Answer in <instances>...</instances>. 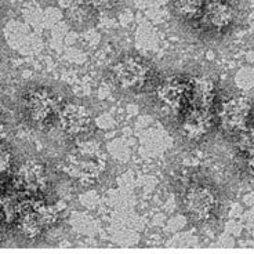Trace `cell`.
Masks as SVG:
<instances>
[{
	"mask_svg": "<svg viewBox=\"0 0 254 254\" xmlns=\"http://www.w3.org/2000/svg\"><path fill=\"white\" fill-rule=\"evenodd\" d=\"M151 77L152 70L148 63L134 56L118 60L111 69V79L115 86L127 93H138L148 87Z\"/></svg>",
	"mask_w": 254,
	"mask_h": 254,
	"instance_id": "1",
	"label": "cell"
},
{
	"mask_svg": "<svg viewBox=\"0 0 254 254\" xmlns=\"http://www.w3.org/2000/svg\"><path fill=\"white\" fill-rule=\"evenodd\" d=\"M69 170L83 185H93L107 172V158L95 146H80L70 156Z\"/></svg>",
	"mask_w": 254,
	"mask_h": 254,
	"instance_id": "2",
	"label": "cell"
},
{
	"mask_svg": "<svg viewBox=\"0 0 254 254\" xmlns=\"http://www.w3.org/2000/svg\"><path fill=\"white\" fill-rule=\"evenodd\" d=\"M183 206L190 220L199 222L209 221L216 214L218 197L210 187L200 183H193L185 188Z\"/></svg>",
	"mask_w": 254,
	"mask_h": 254,
	"instance_id": "3",
	"label": "cell"
},
{
	"mask_svg": "<svg viewBox=\"0 0 254 254\" xmlns=\"http://www.w3.org/2000/svg\"><path fill=\"white\" fill-rule=\"evenodd\" d=\"M61 102L53 91L46 89L33 90L26 95L25 109L29 119L38 125L46 126L56 119L61 111Z\"/></svg>",
	"mask_w": 254,
	"mask_h": 254,
	"instance_id": "4",
	"label": "cell"
},
{
	"mask_svg": "<svg viewBox=\"0 0 254 254\" xmlns=\"http://www.w3.org/2000/svg\"><path fill=\"white\" fill-rule=\"evenodd\" d=\"M57 220V211L53 206L31 200L18 218L19 229L29 238H35L49 228Z\"/></svg>",
	"mask_w": 254,
	"mask_h": 254,
	"instance_id": "5",
	"label": "cell"
},
{
	"mask_svg": "<svg viewBox=\"0 0 254 254\" xmlns=\"http://www.w3.org/2000/svg\"><path fill=\"white\" fill-rule=\"evenodd\" d=\"M58 122L66 135L72 138H80L86 133H89L93 125V118L84 105L79 102H69L60 111Z\"/></svg>",
	"mask_w": 254,
	"mask_h": 254,
	"instance_id": "6",
	"label": "cell"
},
{
	"mask_svg": "<svg viewBox=\"0 0 254 254\" xmlns=\"http://www.w3.org/2000/svg\"><path fill=\"white\" fill-rule=\"evenodd\" d=\"M252 112L250 100L245 95H232L222 102L220 108V123L228 131H242L248 126Z\"/></svg>",
	"mask_w": 254,
	"mask_h": 254,
	"instance_id": "7",
	"label": "cell"
},
{
	"mask_svg": "<svg viewBox=\"0 0 254 254\" xmlns=\"http://www.w3.org/2000/svg\"><path fill=\"white\" fill-rule=\"evenodd\" d=\"M190 82L178 77H169L159 84L158 100L173 111L185 109L190 104Z\"/></svg>",
	"mask_w": 254,
	"mask_h": 254,
	"instance_id": "8",
	"label": "cell"
},
{
	"mask_svg": "<svg viewBox=\"0 0 254 254\" xmlns=\"http://www.w3.org/2000/svg\"><path fill=\"white\" fill-rule=\"evenodd\" d=\"M184 111L181 128H183L185 137H188L190 140H197V138L203 137L204 134L209 133L211 121H213L211 109L187 107Z\"/></svg>",
	"mask_w": 254,
	"mask_h": 254,
	"instance_id": "9",
	"label": "cell"
},
{
	"mask_svg": "<svg viewBox=\"0 0 254 254\" xmlns=\"http://www.w3.org/2000/svg\"><path fill=\"white\" fill-rule=\"evenodd\" d=\"M15 185L25 193H36L43 190L47 185V173L38 162H25L15 176Z\"/></svg>",
	"mask_w": 254,
	"mask_h": 254,
	"instance_id": "10",
	"label": "cell"
},
{
	"mask_svg": "<svg viewBox=\"0 0 254 254\" xmlns=\"http://www.w3.org/2000/svg\"><path fill=\"white\" fill-rule=\"evenodd\" d=\"M206 24L214 29H225L235 18V10L227 0H209L203 10Z\"/></svg>",
	"mask_w": 254,
	"mask_h": 254,
	"instance_id": "11",
	"label": "cell"
},
{
	"mask_svg": "<svg viewBox=\"0 0 254 254\" xmlns=\"http://www.w3.org/2000/svg\"><path fill=\"white\" fill-rule=\"evenodd\" d=\"M216 97L214 83L206 76H197L190 80V95L188 107L211 109Z\"/></svg>",
	"mask_w": 254,
	"mask_h": 254,
	"instance_id": "12",
	"label": "cell"
},
{
	"mask_svg": "<svg viewBox=\"0 0 254 254\" xmlns=\"http://www.w3.org/2000/svg\"><path fill=\"white\" fill-rule=\"evenodd\" d=\"M58 6L72 21H84L89 14V0H57Z\"/></svg>",
	"mask_w": 254,
	"mask_h": 254,
	"instance_id": "13",
	"label": "cell"
},
{
	"mask_svg": "<svg viewBox=\"0 0 254 254\" xmlns=\"http://www.w3.org/2000/svg\"><path fill=\"white\" fill-rule=\"evenodd\" d=\"M209 0H174V6L184 18H195L203 13Z\"/></svg>",
	"mask_w": 254,
	"mask_h": 254,
	"instance_id": "14",
	"label": "cell"
},
{
	"mask_svg": "<svg viewBox=\"0 0 254 254\" xmlns=\"http://www.w3.org/2000/svg\"><path fill=\"white\" fill-rule=\"evenodd\" d=\"M241 137H239V148L243 152H252L254 151V126L245 127L241 131Z\"/></svg>",
	"mask_w": 254,
	"mask_h": 254,
	"instance_id": "15",
	"label": "cell"
},
{
	"mask_svg": "<svg viewBox=\"0 0 254 254\" xmlns=\"http://www.w3.org/2000/svg\"><path fill=\"white\" fill-rule=\"evenodd\" d=\"M11 166V153L10 151L0 145V173L6 172Z\"/></svg>",
	"mask_w": 254,
	"mask_h": 254,
	"instance_id": "16",
	"label": "cell"
},
{
	"mask_svg": "<svg viewBox=\"0 0 254 254\" xmlns=\"http://www.w3.org/2000/svg\"><path fill=\"white\" fill-rule=\"evenodd\" d=\"M91 7L98 8V10H109V8H114L119 0H89Z\"/></svg>",
	"mask_w": 254,
	"mask_h": 254,
	"instance_id": "17",
	"label": "cell"
},
{
	"mask_svg": "<svg viewBox=\"0 0 254 254\" xmlns=\"http://www.w3.org/2000/svg\"><path fill=\"white\" fill-rule=\"evenodd\" d=\"M248 169L249 172L252 173L254 176V151H252V152L248 153Z\"/></svg>",
	"mask_w": 254,
	"mask_h": 254,
	"instance_id": "18",
	"label": "cell"
},
{
	"mask_svg": "<svg viewBox=\"0 0 254 254\" xmlns=\"http://www.w3.org/2000/svg\"><path fill=\"white\" fill-rule=\"evenodd\" d=\"M0 135H4V127L0 123Z\"/></svg>",
	"mask_w": 254,
	"mask_h": 254,
	"instance_id": "19",
	"label": "cell"
},
{
	"mask_svg": "<svg viewBox=\"0 0 254 254\" xmlns=\"http://www.w3.org/2000/svg\"><path fill=\"white\" fill-rule=\"evenodd\" d=\"M1 3H3V0H0V6H1Z\"/></svg>",
	"mask_w": 254,
	"mask_h": 254,
	"instance_id": "20",
	"label": "cell"
},
{
	"mask_svg": "<svg viewBox=\"0 0 254 254\" xmlns=\"http://www.w3.org/2000/svg\"><path fill=\"white\" fill-rule=\"evenodd\" d=\"M1 138H3V135H0V140H1Z\"/></svg>",
	"mask_w": 254,
	"mask_h": 254,
	"instance_id": "21",
	"label": "cell"
}]
</instances>
